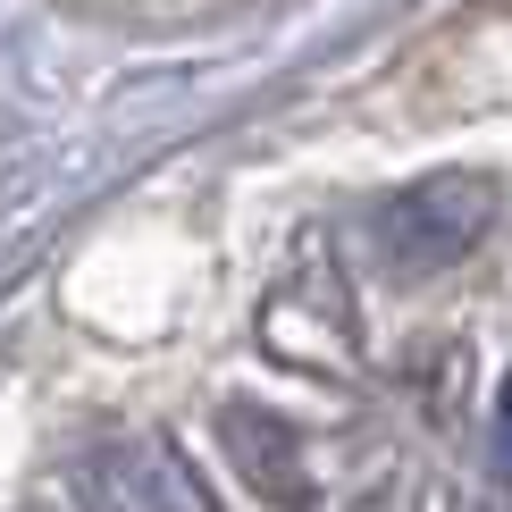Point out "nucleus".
I'll list each match as a JSON object with an SVG mask.
<instances>
[{
    "label": "nucleus",
    "instance_id": "obj_1",
    "mask_svg": "<svg viewBox=\"0 0 512 512\" xmlns=\"http://www.w3.org/2000/svg\"><path fill=\"white\" fill-rule=\"evenodd\" d=\"M487 202H496V194H487L479 177H429V185H412V194L387 202L378 236H387V252H395L412 277H437L445 261H462V252L479 244Z\"/></svg>",
    "mask_w": 512,
    "mask_h": 512
},
{
    "label": "nucleus",
    "instance_id": "obj_2",
    "mask_svg": "<svg viewBox=\"0 0 512 512\" xmlns=\"http://www.w3.org/2000/svg\"><path fill=\"white\" fill-rule=\"evenodd\" d=\"M496 445H504V462H512V378H504V403H496Z\"/></svg>",
    "mask_w": 512,
    "mask_h": 512
}]
</instances>
